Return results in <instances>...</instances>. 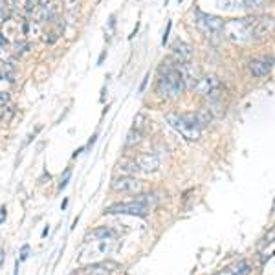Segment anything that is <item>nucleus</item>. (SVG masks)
Here are the masks:
<instances>
[{
    "instance_id": "obj_15",
    "label": "nucleus",
    "mask_w": 275,
    "mask_h": 275,
    "mask_svg": "<svg viewBox=\"0 0 275 275\" xmlns=\"http://www.w3.org/2000/svg\"><path fill=\"white\" fill-rule=\"evenodd\" d=\"M195 118H197V123H198V127H204V125H209L211 121H213V114L209 112V108H200L195 114Z\"/></svg>"
},
{
    "instance_id": "obj_20",
    "label": "nucleus",
    "mask_w": 275,
    "mask_h": 275,
    "mask_svg": "<svg viewBox=\"0 0 275 275\" xmlns=\"http://www.w3.org/2000/svg\"><path fill=\"white\" fill-rule=\"evenodd\" d=\"M70 176H72V169H70V167H68V169L64 171V176H61V182H59V187H57V189H59V191H63V189H64V187H66V183H68V180H70Z\"/></svg>"
},
{
    "instance_id": "obj_11",
    "label": "nucleus",
    "mask_w": 275,
    "mask_h": 275,
    "mask_svg": "<svg viewBox=\"0 0 275 275\" xmlns=\"http://www.w3.org/2000/svg\"><path fill=\"white\" fill-rule=\"evenodd\" d=\"M173 55H174V61L176 64L180 63H191L193 59V48L185 42H174L173 46Z\"/></svg>"
},
{
    "instance_id": "obj_9",
    "label": "nucleus",
    "mask_w": 275,
    "mask_h": 275,
    "mask_svg": "<svg viewBox=\"0 0 275 275\" xmlns=\"http://www.w3.org/2000/svg\"><path fill=\"white\" fill-rule=\"evenodd\" d=\"M273 32V18L271 17H255L252 26L253 37H266Z\"/></svg>"
},
{
    "instance_id": "obj_16",
    "label": "nucleus",
    "mask_w": 275,
    "mask_h": 275,
    "mask_svg": "<svg viewBox=\"0 0 275 275\" xmlns=\"http://www.w3.org/2000/svg\"><path fill=\"white\" fill-rule=\"evenodd\" d=\"M142 138H143L142 130H138V128H130V132H128L125 145H127V147H136L138 143H142Z\"/></svg>"
},
{
    "instance_id": "obj_5",
    "label": "nucleus",
    "mask_w": 275,
    "mask_h": 275,
    "mask_svg": "<svg viewBox=\"0 0 275 275\" xmlns=\"http://www.w3.org/2000/svg\"><path fill=\"white\" fill-rule=\"evenodd\" d=\"M112 246H114L112 238H105V240H96V242H92V246L82 252L81 262H90V261H96V259H101V257L108 255Z\"/></svg>"
},
{
    "instance_id": "obj_14",
    "label": "nucleus",
    "mask_w": 275,
    "mask_h": 275,
    "mask_svg": "<svg viewBox=\"0 0 275 275\" xmlns=\"http://www.w3.org/2000/svg\"><path fill=\"white\" fill-rule=\"evenodd\" d=\"M110 237H112V229L97 228L94 229V231H90V233H87L85 240H87V242H96V240H105V238H110Z\"/></svg>"
},
{
    "instance_id": "obj_24",
    "label": "nucleus",
    "mask_w": 275,
    "mask_h": 275,
    "mask_svg": "<svg viewBox=\"0 0 275 275\" xmlns=\"http://www.w3.org/2000/svg\"><path fill=\"white\" fill-rule=\"evenodd\" d=\"M28 252H30V246H24L22 248V253H20V261H26V259H28Z\"/></svg>"
},
{
    "instance_id": "obj_13",
    "label": "nucleus",
    "mask_w": 275,
    "mask_h": 275,
    "mask_svg": "<svg viewBox=\"0 0 275 275\" xmlns=\"http://www.w3.org/2000/svg\"><path fill=\"white\" fill-rule=\"evenodd\" d=\"M271 57L270 59H253L250 61V72L255 75V77H264L271 72Z\"/></svg>"
},
{
    "instance_id": "obj_1",
    "label": "nucleus",
    "mask_w": 275,
    "mask_h": 275,
    "mask_svg": "<svg viewBox=\"0 0 275 275\" xmlns=\"http://www.w3.org/2000/svg\"><path fill=\"white\" fill-rule=\"evenodd\" d=\"M183 81L180 77L176 64L167 59L160 66V79H158V94L161 97H178L183 90Z\"/></svg>"
},
{
    "instance_id": "obj_6",
    "label": "nucleus",
    "mask_w": 275,
    "mask_h": 275,
    "mask_svg": "<svg viewBox=\"0 0 275 275\" xmlns=\"http://www.w3.org/2000/svg\"><path fill=\"white\" fill-rule=\"evenodd\" d=\"M197 24L202 32L206 33V35H216V33L222 32V26H224V22H222L218 17L202 13V11H198L197 13Z\"/></svg>"
},
{
    "instance_id": "obj_26",
    "label": "nucleus",
    "mask_w": 275,
    "mask_h": 275,
    "mask_svg": "<svg viewBox=\"0 0 275 275\" xmlns=\"http://www.w3.org/2000/svg\"><path fill=\"white\" fill-rule=\"evenodd\" d=\"M216 275H220V273H216Z\"/></svg>"
},
{
    "instance_id": "obj_19",
    "label": "nucleus",
    "mask_w": 275,
    "mask_h": 275,
    "mask_svg": "<svg viewBox=\"0 0 275 275\" xmlns=\"http://www.w3.org/2000/svg\"><path fill=\"white\" fill-rule=\"evenodd\" d=\"M244 6H246L248 9H252V11H259V9L266 8V4H268V0H242Z\"/></svg>"
},
{
    "instance_id": "obj_21",
    "label": "nucleus",
    "mask_w": 275,
    "mask_h": 275,
    "mask_svg": "<svg viewBox=\"0 0 275 275\" xmlns=\"http://www.w3.org/2000/svg\"><path fill=\"white\" fill-rule=\"evenodd\" d=\"M6 44H8V41H6V37L0 33V57L6 53Z\"/></svg>"
},
{
    "instance_id": "obj_3",
    "label": "nucleus",
    "mask_w": 275,
    "mask_h": 275,
    "mask_svg": "<svg viewBox=\"0 0 275 275\" xmlns=\"http://www.w3.org/2000/svg\"><path fill=\"white\" fill-rule=\"evenodd\" d=\"M253 18H240V20H229L222 26V32L226 33L229 41L233 42H246L250 39H253L252 35V26H253Z\"/></svg>"
},
{
    "instance_id": "obj_10",
    "label": "nucleus",
    "mask_w": 275,
    "mask_h": 275,
    "mask_svg": "<svg viewBox=\"0 0 275 275\" xmlns=\"http://www.w3.org/2000/svg\"><path fill=\"white\" fill-rule=\"evenodd\" d=\"M218 87H220V82L215 75H204V77H200L197 82H195V87L193 88H195L197 94H200V96L206 97L211 90H215V88H218Z\"/></svg>"
},
{
    "instance_id": "obj_7",
    "label": "nucleus",
    "mask_w": 275,
    "mask_h": 275,
    "mask_svg": "<svg viewBox=\"0 0 275 275\" xmlns=\"http://www.w3.org/2000/svg\"><path fill=\"white\" fill-rule=\"evenodd\" d=\"M176 70H178L180 77L183 81V87H195V82L200 79V70L198 66H195L193 63H180L176 64Z\"/></svg>"
},
{
    "instance_id": "obj_25",
    "label": "nucleus",
    "mask_w": 275,
    "mask_h": 275,
    "mask_svg": "<svg viewBox=\"0 0 275 275\" xmlns=\"http://www.w3.org/2000/svg\"><path fill=\"white\" fill-rule=\"evenodd\" d=\"M15 275H18V261L15 262Z\"/></svg>"
},
{
    "instance_id": "obj_22",
    "label": "nucleus",
    "mask_w": 275,
    "mask_h": 275,
    "mask_svg": "<svg viewBox=\"0 0 275 275\" xmlns=\"http://www.w3.org/2000/svg\"><path fill=\"white\" fill-rule=\"evenodd\" d=\"M8 101H9V96L6 94V92H0V108L4 105H8Z\"/></svg>"
},
{
    "instance_id": "obj_17",
    "label": "nucleus",
    "mask_w": 275,
    "mask_h": 275,
    "mask_svg": "<svg viewBox=\"0 0 275 275\" xmlns=\"http://www.w3.org/2000/svg\"><path fill=\"white\" fill-rule=\"evenodd\" d=\"M118 169L123 171V173H138V163L134 160H123L118 163Z\"/></svg>"
},
{
    "instance_id": "obj_4",
    "label": "nucleus",
    "mask_w": 275,
    "mask_h": 275,
    "mask_svg": "<svg viewBox=\"0 0 275 275\" xmlns=\"http://www.w3.org/2000/svg\"><path fill=\"white\" fill-rule=\"evenodd\" d=\"M149 207L145 204L138 200L132 202H125V204H114V206H110L108 209H105V213L108 215H138V216H145Z\"/></svg>"
},
{
    "instance_id": "obj_12",
    "label": "nucleus",
    "mask_w": 275,
    "mask_h": 275,
    "mask_svg": "<svg viewBox=\"0 0 275 275\" xmlns=\"http://www.w3.org/2000/svg\"><path fill=\"white\" fill-rule=\"evenodd\" d=\"M134 161L138 163V169L145 173H154L160 167V160L154 154H140Z\"/></svg>"
},
{
    "instance_id": "obj_18",
    "label": "nucleus",
    "mask_w": 275,
    "mask_h": 275,
    "mask_svg": "<svg viewBox=\"0 0 275 275\" xmlns=\"http://www.w3.org/2000/svg\"><path fill=\"white\" fill-rule=\"evenodd\" d=\"M85 275H108V268L103 264H92L85 270Z\"/></svg>"
},
{
    "instance_id": "obj_23",
    "label": "nucleus",
    "mask_w": 275,
    "mask_h": 275,
    "mask_svg": "<svg viewBox=\"0 0 275 275\" xmlns=\"http://www.w3.org/2000/svg\"><path fill=\"white\" fill-rule=\"evenodd\" d=\"M15 48H17V53H18V51L22 53V51L28 48V44H26V42H20V44H18V42H17V44H15Z\"/></svg>"
},
{
    "instance_id": "obj_8",
    "label": "nucleus",
    "mask_w": 275,
    "mask_h": 275,
    "mask_svg": "<svg viewBox=\"0 0 275 275\" xmlns=\"http://www.w3.org/2000/svg\"><path fill=\"white\" fill-rule=\"evenodd\" d=\"M143 187V183L138 178L132 176H121V178H116L112 182V189L118 193H140Z\"/></svg>"
},
{
    "instance_id": "obj_2",
    "label": "nucleus",
    "mask_w": 275,
    "mask_h": 275,
    "mask_svg": "<svg viewBox=\"0 0 275 275\" xmlns=\"http://www.w3.org/2000/svg\"><path fill=\"white\" fill-rule=\"evenodd\" d=\"M167 123L189 142H197L200 138L202 128L198 127L195 114H167Z\"/></svg>"
}]
</instances>
